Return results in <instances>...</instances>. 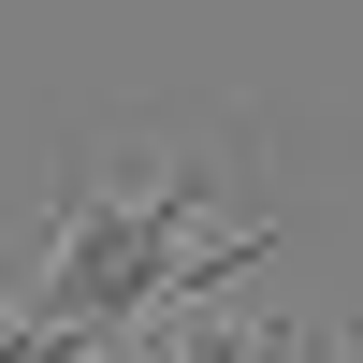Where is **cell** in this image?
Here are the masks:
<instances>
[{"label": "cell", "instance_id": "6da1fadb", "mask_svg": "<svg viewBox=\"0 0 363 363\" xmlns=\"http://www.w3.org/2000/svg\"><path fill=\"white\" fill-rule=\"evenodd\" d=\"M247 262H277V233H262V218H247V233H203V174H189V160H102V174H73V189H58L15 320L116 349L131 320L189 306V291H233Z\"/></svg>", "mask_w": 363, "mask_h": 363}, {"label": "cell", "instance_id": "7a4b0ae2", "mask_svg": "<svg viewBox=\"0 0 363 363\" xmlns=\"http://www.w3.org/2000/svg\"><path fill=\"white\" fill-rule=\"evenodd\" d=\"M0 363H102V349H87V335H44V320L0 306Z\"/></svg>", "mask_w": 363, "mask_h": 363}]
</instances>
